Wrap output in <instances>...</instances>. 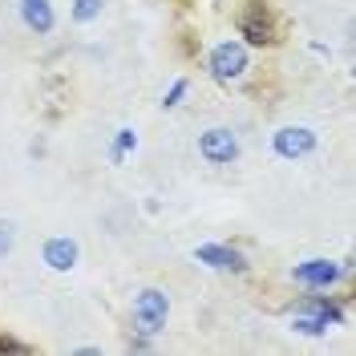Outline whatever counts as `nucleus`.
<instances>
[{
	"instance_id": "nucleus-1",
	"label": "nucleus",
	"mask_w": 356,
	"mask_h": 356,
	"mask_svg": "<svg viewBox=\"0 0 356 356\" xmlns=\"http://www.w3.org/2000/svg\"><path fill=\"white\" fill-rule=\"evenodd\" d=\"M166 312H170L166 291L142 288L138 296H134V324H138V332H142V336L162 332V324H166Z\"/></svg>"
},
{
	"instance_id": "nucleus-2",
	"label": "nucleus",
	"mask_w": 356,
	"mask_h": 356,
	"mask_svg": "<svg viewBox=\"0 0 356 356\" xmlns=\"http://www.w3.org/2000/svg\"><path fill=\"white\" fill-rule=\"evenodd\" d=\"M340 320H344V312L336 308L332 300L312 296L308 304L291 316V328H296V332H304V336H320V332H328L332 324H340Z\"/></svg>"
},
{
	"instance_id": "nucleus-3",
	"label": "nucleus",
	"mask_w": 356,
	"mask_h": 356,
	"mask_svg": "<svg viewBox=\"0 0 356 356\" xmlns=\"http://www.w3.org/2000/svg\"><path fill=\"white\" fill-rule=\"evenodd\" d=\"M199 154L211 162V166H231L239 158V138L227 130V126H215L199 138Z\"/></svg>"
},
{
	"instance_id": "nucleus-4",
	"label": "nucleus",
	"mask_w": 356,
	"mask_h": 356,
	"mask_svg": "<svg viewBox=\"0 0 356 356\" xmlns=\"http://www.w3.org/2000/svg\"><path fill=\"white\" fill-rule=\"evenodd\" d=\"M211 73L219 77V81H235V77H243L247 73V49L235 41H222L211 49Z\"/></svg>"
},
{
	"instance_id": "nucleus-5",
	"label": "nucleus",
	"mask_w": 356,
	"mask_h": 356,
	"mask_svg": "<svg viewBox=\"0 0 356 356\" xmlns=\"http://www.w3.org/2000/svg\"><path fill=\"white\" fill-rule=\"evenodd\" d=\"M271 146H275L280 158H304L316 150V134L308 126H284V130L271 134Z\"/></svg>"
},
{
	"instance_id": "nucleus-6",
	"label": "nucleus",
	"mask_w": 356,
	"mask_h": 356,
	"mask_svg": "<svg viewBox=\"0 0 356 356\" xmlns=\"http://www.w3.org/2000/svg\"><path fill=\"white\" fill-rule=\"evenodd\" d=\"M239 33H243L251 44H275L280 41V37H275V24H271V17H267V8L259 0H251V8L239 17Z\"/></svg>"
},
{
	"instance_id": "nucleus-7",
	"label": "nucleus",
	"mask_w": 356,
	"mask_h": 356,
	"mask_svg": "<svg viewBox=\"0 0 356 356\" xmlns=\"http://www.w3.org/2000/svg\"><path fill=\"white\" fill-rule=\"evenodd\" d=\"M340 275H344V267L328 264V259H308V264H300L296 271H291V280L304 284V288H328V284H336Z\"/></svg>"
},
{
	"instance_id": "nucleus-8",
	"label": "nucleus",
	"mask_w": 356,
	"mask_h": 356,
	"mask_svg": "<svg viewBox=\"0 0 356 356\" xmlns=\"http://www.w3.org/2000/svg\"><path fill=\"white\" fill-rule=\"evenodd\" d=\"M199 255V264L207 267H219V271H247V259L235 251V247H222V243H207L195 251Z\"/></svg>"
},
{
	"instance_id": "nucleus-9",
	"label": "nucleus",
	"mask_w": 356,
	"mask_h": 356,
	"mask_svg": "<svg viewBox=\"0 0 356 356\" xmlns=\"http://www.w3.org/2000/svg\"><path fill=\"white\" fill-rule=\"evenodd\" d=\"M21 17L33 33H53V4L49 0H21Z\"/></svg>"
},
{
	"instance_id": "nucleus-10",
	"label": "nucleus",
	"mask_w": 356,
	"mask_h": 356,
	"mask_svg": "<svg viewBox=\"0 0 356 356\" xmlns=\"http://www.w3.org/2000/svg\"><path fill=\"white\" fill-rule=\"evenodd\" d=\"M44 264L53 267V271H69V267L77 264V243L73 239H49L44 243Z\"/></svg>"
},
{
	"instance_id": "nucleus-11",
	"label": "nucleus",
	"mask_w": 356,
	"mask_h": 356,
	"mask_svg": "<svg viewBox=\"0 0 356 356\" xmlns=\"http://www.w3.org/2000/svg\"><path fill=\"white\" fill-rule=\"evenodd\" d=\"M102 4L106 0H73V21H93V17H102Z\"/></svg>"
},
{
	"instance_id": "nucleus-12",
	"label": "nucleus",
	"mask_w": 356,
	"mask_h": 356,
	"mask_svg": "<svg viewBox=\"0 0 356 356\" xmlns=\"http://www.w3.org/2000/svg\"><path fill=\"white\" fill-rule=\"evenodd\" d=\"M134 142H138V138H134V130H118V142H113V162H122Z\"/></svg>"
},
{
	"instance_id": "nucleus-13",
	"label": "nucleus",
	"mask_w": 356,
	"mask_h": 356,
	"mask_svg": "<svg viewBox=\"0 0 356 356\" xmlns=\"http://www.w3.org/2000/svg\"><path fill=\"white\" fill-rule=\"evenodd\" d=\"M186 81H175V86H170V93H166V97H162V106H166V110H175L178 102H182V97H186Z\"/></svg>"
},
{
	"instance_id": "nucleus-14",
	"label": "nucleus",
	"mask_w": 356,
	"mask_h": 356,
	"mask_svg": "<svg viewBox=\"0 0 356 356\" xmlns=\"http://www.w3.org/2000/svg\"><path fill=\"white\" fill-rule=\"evenodd\" d=\"M0 353H29V344L13 340V336H0Z\"/></svg>"
},
{
	"instance_id": "nucleus-15",
	"label": "nucleus",
	"mask_w": 356,
	"mask_h": 356,
	"mask_svg": "<svg viewBox=\"0 0 356 356\" xmlns=\"http://www.w3.org/2000/svg\"><path fill=\"white\" fill-rule=\"evenodd\" d=\"M8 247H13V227H8V222H0V255H4Z\"/></svg>"
}]
</instances>
